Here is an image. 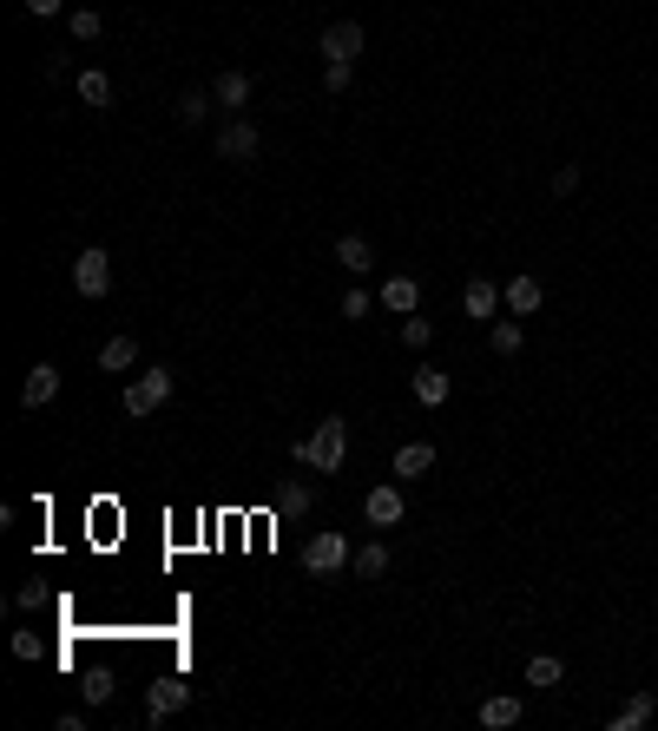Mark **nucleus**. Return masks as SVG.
Returning a JSON list of instances; mask_svg holds the SVG:
<instances>
[{
	"instance_id": "nucleus-1",
	"label": "nucleus",
	"mask_w": 658,
	"mask_h": 731,
	"mask_svg": "<svg viewBox=\"0 0 658 731\" xmlns=\"http://www.w3.org/2000/svg\"><path fill=\"white\" fill-rule=\"evenodd\" d=\"M343 448H349V422L343 415H323L310 435L290 442V455H297V468H310V475H336V468H343Z\"/></svg>"
},
{
	"instance_id": "nucleus-2",
	"label": "nucleus",
	"mask_w": 658,
	"mask_h": 731,
	"mask_svg": "<svg viewBox=\"0 0 658 731\" xmlns=\"http://www.w3.org/2000/svg\"><path fill=\"white\" fill-rule=\"evenodd\" d=\"M73 290H79V297H93V303L112 290V257L99 251V244H93V251H79V257H73Z\"/></svg>"
},
{
	"instance_id": "nucleus-3",
	"label": "nucleus",
	"mask_w": 658,
	"mask_h": 731,
	"mask_svg": "<svg viewBox=\"0 0 658 731\" xmlns=\"http://www.w3.org/2000/svg\"><path fill=\"white\" fill-rule=\"evenodd\" d=\"M303 567L323 573V580H329V573H343L349 567V541H343V534H329V527H323V534H310V541H303Z\"/></svg>"
},
{
	"instance_id": "nucleus-4",
	"label": "nucleus",
	"mask_w": 658,
	"mask_h": 731,
	"mask_svg": "<svg viewBox=\"0 0 658 731\" xmlns=\"http://www.w3.org/2000/svg\"><path fill=\"white\" fill-rule=\"evenodd\" d=\"M165 402H172V369H145V376L126 389V415H152V409H165Z\"/></svg>"
},
{
	"instance_id": "nucleus-5",
	"label": "nucleus",
	"mask_w": 658,
	"mask_h": 731,
	"mask_svg": "<svg viewBox=\"0 0 658 731\" xmlns=\"http://www.w3.org/2000/svg\"><path fill=\"white\" fill-rule=\"evenodd\" d=\"M257 145H264V139H257V126H251V119H231V126L218 132V159H231V165H251V159H257Z\"/></svg>"
},
{
	"instance_id": "nucleus-6",
	"label": "nucleus",
	"mask_w": 658,
	"mask_h": 731,
	"mask_svg": "<svg viewBox=\"0 0 658 731\" xmlns=\"http://www.w3.org/2000/svg\"><path fill=\"white\" fill-rule=\"evenodd\" d=\"M402 514H408V501H402V488H389V481L369 488V501H362V521H369V527H395Z\"/></svg>"
},
{
	"instance_id": "nucleus-7",
	"label": "nucleus",
	"mask_w": 658,
	"mask_h": 731,
	"mask_svg": "<svg viewBox=\"0 0 658 731\" xmlns=\"http://www.w3.org/2000/svg\"><path fill=\"white\" fill-rule=\"evenodd\" d=\"M316 47H323V60H356V53H362V27H356V20H329Z\"/></svg>"
},
{
	"instance_id": "nucleus-8",
	"label": "nucleus",
	"mask_w": 658,
	"mask_h": 731,
	"mask_svg": "<svg viewBox=\"0 0 658 731\" xmlns=\"http://www.w3.org/2000/svg\"><path fill=\"white\" fill-rule=\"evenodd\" d=\"M501 297H507V310H514V317H533V310L547 303V290H540V277H507Z\"/></svg>"
},
{
	"instance_id": "nucleus-9",
	"label": "nucleus",
	"mask_w": 658,
	"mask_h": 731,
	"mask_svg": "<svg viewBox=\"0 0 658 731\" xmlns=\"http://www.w3.org/2000/svg\"><path fill=\"white\" fill-rule=\"evenodd\" d=\"M185 699H191V685H185V679H158L152 692H145V718H172Z\"/></svg>"
},
{
	"instance_id": "nucleus-10",
	"label": "nucleus",
	"mask_w": 658,
	"mask_h": 731,
	"mask_svg": "<svg viewBox=\"0 0 658 731\" xmlns=\"http://www.w3.org/2000/svg\"><path fill=\"white\" fill-rule=\"evenodd\" d=\"M461 303H468V317H481V323H487V317H494V310H501L507 297H501V284H494V277H468Z\"/></svg>"
},
{
	"instance_id": "nucleus-11",
	"label": "nucleus",
	"mask_w": 658,
	"mask_h": 731,
	"mask_svg": "<svg viewBox=\"0 0 658 731\" xmlns=\"http://www.w3.org/2000/svg\"><path fill=\"white\" fill-rule=\"evenodd\" d=\"M53 396H60V369H53V363L27 369V389H20V402H27V409H47Z\"/></svg>"
},
{
	"instance_id": "nucleus-12",
	"label": "nucleus",
	"mask_w": 658,
	"mask_h": 731,
	"mask_svg": "<svg viewBox=\"0 0 658 731\" xmlns=\"http://www.w3.org/2000/svg\"><path fill=\"white\" fill-rule=\"evenodd\" d=\"M382 303H389L395 317H415V310H422V284H415V277H389V284H382Z\"/></svg>"
},
{
	"instance_id": "nucleus-13",
	"label": "nucleus",
	"mask_w": 658,
	"mask_h": 731,
	"mask_svg": "<svg viewBox=\"0 0 658 731\" xmlns=\"http://www.w3.org/2000/svg\"><path fill=\"white\" fill-rule=\"evenodd\" d=\"M389 468H395L402 481H415V475H428V468H435V448H428V442H402Z\"/></svg>"
},
{
	"instance_id": "nucleus-14",
	"label": "nucleus",
	"mask_w": 658,
	"mask_h": 731,
	"mask_svg": "<svg viewBox=\"0 0 658 731\" xmlns=\"http://www.w3.org/2000/svg\"><path fill=\"white\" fill-rule=\"evenodd\" d=\"M448 389H455V382H448V369H415V402H422V409H441V402H448Z\"/></svg>"
},
{
	"instance_id": "nucleus-15",
	"label": "nucleus",
	"mask_w": 658,
	"mask_h": 731,
	"mask_svg": "<svg viewBox=\"0 0 658 731\" xmlns=\"http://www.w3.org/2000/svg\"><path fill=\"white\" fill-rule=\"evenodd\" d=\"M481 725H487V731H507V725H520V699H514V692H494V699L481 705Z\"/></svg>"
},
{
	"instance_id": "nucleus-16",
	"label": "nucleus",
	"mask_w": 658,
	"mask_h": 731,
	"mask_svg": "<svg viewBox=\"0 0 658 731\" xmlns=\"http://www.w3.org/2000/svg\"><path fill=\"white\" fill-rule=\"evenodd\" d=\"M349 567H356V580H382V573H389V547H382V541L356 547V554H349Z\"/></svg>"
},
{
	"instance_id": "nucleus-17",
	"label": "nucleus",
	"mask_w": 658,
	"mask_h": 731,
	"mask_svg": "<svg viewBox=\"0 0 658 731\" xmlns=\"http://www.w3.org/2000/svg\"><path fill=\"white\" fill-rule=\"evenodd\" d=\"M652 712H658V699H652V692H632V699L619 705V718H612V731H639Z\"/></svg>"
},
{
	"instance_id": "nucleus-18",
	"label": "nucleus",
	"mask_w": 658,
	"mask_h": 731,
	"mask_svg": "<svg viewBox=\"0 0 658 731\" xmlns=\"http://www.w3.org/2000/svg\"><path fill=\"white\" fill-rule=\"evenodd\" d=\"M211 99H218V106H251V73H218Z\"/></svg>"
},
{
	"instance_id": "nucleus-19",
	"label": "nucleus",
	"mask_w": 658,
	"mask_h": 731,
	"mask_svg": "<svg viewBox=\"0 0 658 731\" xmlns=\"http://www.w3.org/2000/svg\"><path fill=\"white\" fill-rule=\"evenodd\" d=\"M336 264H349V271H369V264H376V251H369V238H356V231H349V238H336Z\"/></svg>"
},
{
	"instance_id": "nucleus-20",
	"label": "nucleus",
	"mask_w": 658,
	"mask_h": 731,
	"mask_svg": "<svg viewBox=\"0 0 658 731\" xmlns=\"http://www.w3.org/2000/svg\"><path fill=\"white\" fill-rule=\"evenodd\" d=\"M79 99H86L93 112H106V106H112V80L99 73V66H86V73H79Z\"/></svg>"
},
{
	"instance_id": "nucleus-21",
	"label": "nucleus",
	"mask_w": 658,
	"mask_h": 731,
	"mask_svg": "<svg viewBox=\"0 0 658 731\" xmlns=\"http://www.w3.org/2000/svg\"><path fill=\"white\" fill-rule=\"evenodd\" d=\"M139 363V343H132V336H112L106 350H99V369H132Z\"/></svg>"
},
{
	"instance_id": "nucleus-22",
	"label": "nucleus",
	"mask_w": 658,
	"mask_h": 731,
	"mask_svg": "<svg viewBox=\"0 0 658 731\" xmlns=\"http://www.w3.org/2000/svg\"><path fill=\"white\" fill-rule=\"evenodd\" d=\"M566 679V666L553 659V652H540V659H527V685H560Z\"/></svg>"
},
{
	"instance_id": "nucleus-23",
	"label": "nucleus",
	"mask_w": 658,
	"mask_h": 731,
	"mask_svg": "<svg viewBox=\"0 0 658 731\" xmlns=\"http://www.w3.org/2000/svg\"><path fill=\"white\" fill-rule=\"evenodd\" d=\"M487 343H494V356H520L527 330H520V323H494V336H487Z\"/></svg>"
},
{
	"instance_id": "nucleus-24",
	"label": "nucleus",
	"mask_w": 658,
	"mask_h": 731,
	"mask_svg": "<svg viewBox=\"0 0 658 731\" xmlns=\"http://www.w3.org/2000/svg\"><path fill=\"white\" fill-rule=\"evenodd\" d=\"M349 80H356V60H329L323 66V93H349Z\"/></svg>"
},
{
	"instance_id": "nucleus-25",
	"label": "nucleus",
	"mask_w": 658,
	"mask_h": 731,
	"mask_svg": "<svg viewBox=\"0 0 658 731\" xmlns=\"http://www.w3.org/2000/svg\"><path fill=\"white\" fill-rule=\"evenodd\" d=\"M66 27H73V40H99V33H106V20H99L93 7H73V20H66Z\"/></svg>"
},
{
	"instance_id": "nucleus-26",
	"label": "nucleus",
	"mask_w": 658,
	"mask_h": 731,
	"mask_svg": "<svg viewBox=\"0 0 658 731\" xmlns=\"http://www.w3.org/2000/svg\"><path fill=\"white\" fill-rule=\"evenodd\" d=\"M402 343L408 350H428V343H435V323L428 317H402Z\"/></svg>"
},
{
	"instance_id": "nucleus-27",
	"label": "nucleus",
	"mask_w": 658,
	"mask_h": 731,
	"mask_svg": "<svg viewBox=\"0 0 658 731\" xmlns=\"http://www.w3.org/2000/svg\"><path fill=\"white\" fill-rule=\"evenodd\" d=\"M204 112H211V93H185L178 99V126H198Z\"/></svg>"
},
{
	"instance_id": "nucleus-28",
	"label": "nucleus",
	"mask_w": 658,
	"mask_h": 731,
	"mask_svg": "<svg viewBox=\"0 0 658 731\" xmlns=\"http://www.w3.org/2000/svg\"><path fill=\"white\" fill-rule=\"evenodd\" d=\"M277 508H283V514H297V508H310V488H283V494H277Z\"/></svg>"
},
{
	"instance_id": "nucleus-29",
	"label": "nucleus",
	"mask_w": 658,
	"mask_h": 731,
	"mask_svg": "<svg viewBox=\"0 0 658 731\" xmlns=\"http://www.w3.org/2000/svg\"><path fill=\"white\" fill-rule=\"evenodd\" d=\"M86 699H93V705L112 699V672H93V679H86Z\"/></svg>"
},
{
	"instance_id": "nucleus-30",
	"label": "nucleus",
	"mask_w": 658,
	"mask_h": 731,
	"mask_svg": "<svg viewBox=\"0 0 658 731\" xmlns=\"http://www.w3.org/2000/svg\"><path fill=\"white\" fill-rule=\"evenodd\" d=\"M14 659H40V633H14Z\"/></svg>"
},
{
	"instance_id": "nucleus-31",
	"label": "nucleus",
	"mask_w": 658,
	"mask_h": 731,
	"mask_svg": "<svg viewBox=\"0 0 658 731\" xmlns=\"http://www.w3.org/2000/svg\"><path fill=\"white\" fill-rule=\"evenodd\" d=\"M343 317H369V290H349V297H343Z\"/></svg>"
},
{
	"instance_id": "nucleus-32",
	"label": "nucleus",
	"mask_w": 658,
	"mask_h": 731,
	"mask_svg": "<svg viewBox=\"0 0 658 731\" xmlns=\"http://www.w3.org/2000/svg\"><path fill=\"white\" fill-rule=\"evenodd\" d=\"M553 191H560V198H566V191H580V165H566V172H553Z\"/></svg>"
},
{
	"instance_id": "nucleus-33",
	"label": "nucleus",
	"mask_w": 658,
	"mask_h": 731,
	"mask_svg": "<svg viewBox=\"0 0 658 731\" xmlns=\"http://www.w3.org/2000/svg\"><path fill=\"white\" fill-rule=\"evenodd\" d=\"M60 7H66V0H27V14H33V20H53Z\"/></svg>"
}]
</instances>
